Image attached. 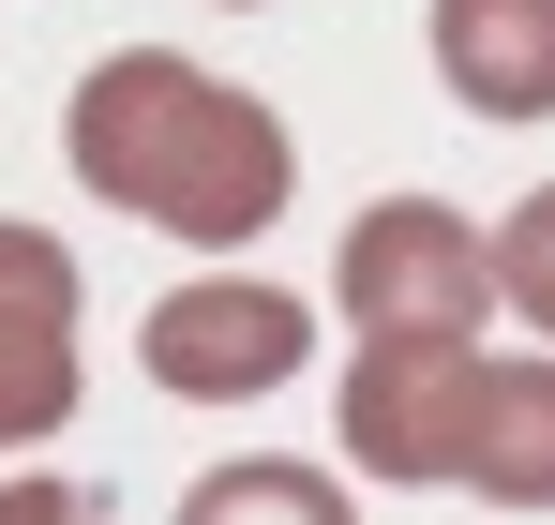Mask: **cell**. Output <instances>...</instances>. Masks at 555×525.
I'll use <instances>...</instances> for the list:
<instances>
[{"label": "cell", "instance_id": "cell-7", "mask_svg": "<svg viewBox=\"0 0 555 525\" xmlns=\"http://www.w3.org/2000/svg\"><path fill=\"white\" fill-rule=\"evenodd\" d=\"M480 511H555V360H495L480 421H465V481Z\"/></svg>", "mask_w": 555, "mask_h": 525}, {"label": "cell", "instance_id": "cell-3", "mask_svg": "<svg viewBox=\"0 0 555 525\" xmlns=\"http://www.w3.org/2000/svg\"><path fill=\"white\" fill-rule=\"evenodd\" d=\"M135 346H151V390H181V406H256L315 360V300L271 285V270H195V285L151 300Z\"/></svg>", "mask_w": 555, "mask_h": 525}, {"label": "cell", "instance_id": "cell-6", "mask_svg": "<svg viewBox=\"0 0 555 525\" xmlns=\"http://www.w3.org/2000/svg\"><path fill=\"white\" fill-rule=\"evenodd\" d=\"M436 90L465 120H555V0H436Z\"/></svg>", "mask_w": 555, "mask_h": 525}, {"label": "cell", "instance_id": "cell-8", "mask_svg": "<svg viewBox=\"0 0 555 525\" xmlns=\"http://www.w3.org/2000/svg\"><path fill=\"white\" fill-rule=\"evenodd\" d=\"M181 525H361V511H346V481H331V465L241 450V465H210V481L181 496Z\"/></svg>", "mask_w": 555, "mask_h": 525}, {"label": "cell", "instance_id": "cell-9", "mask_svg": "<svg viewBox=\"0 0 555 525\" xmlns=\"http://www.w3.org/2000/svg\"><path fill=\"white\" fill-rule=\"evenodd\" d=\"M480 256H495V300L555 346V180H541V195H511V226H495Z\"/></svg>", "mask_w": 555, "mask_h": 525}, {"label": "cell", "instance_id": "cell-5", "mask_svg": "<svg viewBox=\"0 0 555 525\" xmlns=\"http://www.w3.org/2000/svg\"><path fill=\"white\" fill-rule=\"evenodd\" d=\"M76 421V256L0 210V450H46Z\"/></svg>", "mask_w": 555, "mask_h": 525}, {"label": "cell", "instance_id": "cell-10", "mask_svg": "<svg viewBox=\"0 0 555 525\" xmlns=\"http://www.w3.org/2000/svg\"><path fill=\"white\" fill-rule=\"evenodd\" d=\"M0 525H105L76 481H0Z\"/></svg>", "mask_w": 555, "mask_h": 525}, {"label": "cell", "instance_id": "cell-1", "mask_svg": "<svg viewBox=\"0 0 555 525\" xmlns=\"http://www.w3.org/2000/svg\"><path fill=\"white\" fill-rule=\"evenodd\" d=\"M61 151H76V180H91L105 210L166 226L195 256H256L285 226V195H300L285 120L241 76L181 61V46H105L91 76H76V105H61Z\"/></svg>", "mask_w": 555, "mask_h": 525}, {"label": "cell", "instance_id": "cell-11", "mask_svg": "<svg viewBox=\"0 0 555 525\" xmlns=\"http://www.w3.org/2000/svg\"><path fill=\"white\" fill-rule=\"evenodd\" d=\"M225 15H256V0H225Z\"/></svg>", "mask_w": 555, "mask_h": 525}, {"label": "cell", "instance_id": "cell-2", "mask_svg": "<svg viewBox=\"0 0 555 525\" xmlns=\"http://www.w3.org/2000/svg\"><path fill=\"white\" fill-rule=\"evenodd\" d=\"M480 375H495L480 331H361L346 390H331L346 465L390 481V496H451L465 481V421H480Z\"/></svg>", "mask_w": 555, "mask_h": 525}, {"label": "cell", "instance_id": "cell-4", "mask_svg": "<svg viewBox=\"0 0 555 525\" xmlns=\"http://www.w3.org/2000/svg\"><path fill=\"white\" fill-rule=\"evenodd\" d=\"M331 300L361 331H480L495 316V256H480V226L451 195H375L346 226V256H331Z\"/></svg>", "mask_w": 555, "mask_h": 525}]
</instances>
